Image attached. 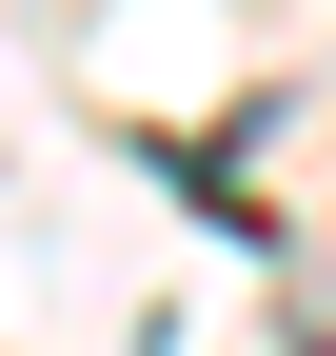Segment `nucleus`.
I'll return each instance as SVG.
<instances>
[{
  "instance_id": "nucleus-1",
  "label": "nucleus",
  "mask_w": 336,
  "mask_h": 356,
  "mask_svg": "<svg viewBox=\"0 0 336 356\" xmlns=\"http://www.w3.org/2000/svg\"><path fill=\"white\" fill-rule=\"evenodd\" d=\"M277 317H297V356H336V257H317L297 297H277Z\"/></svg>"
}]
</instances>
